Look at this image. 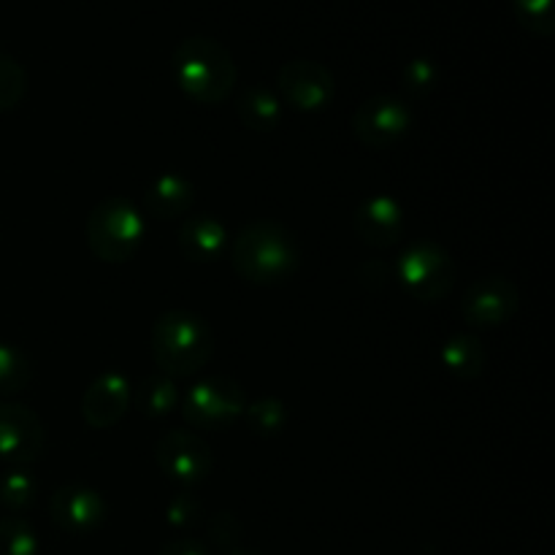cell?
<instances>
[{
    "instance_id": "cell-24",
    "label": "cell",
    "mask_w": 555,
    "mask_h": 555,
    "mask_svg": "<svg viewBox=\"0 0 555 555\" xmlns=\"http://www.w3.org/2000/svg\"><path fill=\"white\" fill-rule=\"evenodd\" d=\"M515 16H518L520 25L526 27L534 36L547 38L555 27V14H553V0H513Z\"/></svg>"
},
{
    "instance_id": "cell-29",
    "label": "cell",
    "mask_w": 555,
    "mask_h": 555,
    "mask_svg": "<svg viewBox=\"0 0 555 555\" xmlns=\"http://www.w3.org/2000/svg\"><path fill=\"white\" fill-rule=\"evenodd\" d=\"M157 555H209V551L198 540H173L163 545Z\"/></svg>"
},
{
    "instance_id": "cell-23",
    "label": "cell",
    "mask_w": 555,
    "mask_h": 555,
    "mask_svg": "<svg viewBox=\"0 0 555 555\" xmlns=\"http://www.w3.org/2000/svg\"><path fill=\"white\" fill-rule=\"evenodd\" d=\"M27 74L14 57L0 52V112H9L25 98Z\"/></svg>"
},
{
    "instance_id": "cell-22",
    "label": "cell",
    "mask_w": 555,
    "mask_h": 555,
    "mask_svg": "<svg viewBox=\"0 0 555 555\" xmlns=\"http://www.w3.org/2000/svg\"><path fill=\"white\" fill-rule=\"evenodd\" d=\"M36 480H33L27 472H9V475L0 480V504H3L9 513H22V509H27L36 502Z\"/></svg>"
},
{
    "instance_id": "cell-11",
    "label": "cell",
    "mask_w": 555,
    "mask_h": 555,
    "mask_svg": "<svg viewBox=\"0 0 555 555\" xmlns=\"http://www.w3.org/2000/svg\"><path fill=\"white\" fill-rule=\"evenodd\" d=\"M157 466L179 482H201L211 472V450L190 431H171L157 442Z\"/></svg>"
},
{
    "instance_id": "cell-3",
    "label": "cell",
    "mask_w": 555,
    "mask_h": 555,
    "mask_svg": "<svg viewBox=\"0 0 555 555\" xmlns=\"http://www.w3.org/2000/svg\"><path fill=\"white\" fill-rule=\"evenodd\" d=\"M152 358L166 377H193L211 358V331L198 314L173 309L152 328Z\"/></svg>"
},
{
    "instance_id": "cell-20",
    "label": "cell",
    "mask_w": 555,
    "mask_h": 555,
    "mask_svg": "<svg viewBox=\"0 0 555 555\" xmlns=\"http://www.w3.org/2000/svg\"><path fill=\"white\" fill-rule=\"evenodd\" d=\"M33 366L14 345H0V396H14L30 385Z\"/></svg>"
},
{
    "instance_id": "cell-6",
    "label": "cell",
    "mask_w": 555,
    "mask_h": 555,
    "mask_svg": "<svg viewBox=\"0 0 555 555\" xmlns=\"http://www.w3.org/2000/svg\"><path fill=\"white\" fill-rule=\"evenodd\" d=\"M247 410V396L238 383L228 377H209L193 385L184 396V417L201 431H222Z\"/></svg>"
},
{
    "instance_id": "cell-28",
    "label": "cell",
    "mask_w": 555,
    "mask_h": 555,
    "mask_svg": "<svg viewBox=\"0 0 555 555\" xmlns=\"http://www.w3.org/2000/svg\"><path fill=\"white\" fill-rule=\"evenodd\" d=\"M166 518L173 529H190V526L198 524L201 504L195 502L193 496H188V493H182V496H177L171 504H168Z\"/></svg>"
},
{
    "instance_id": "cell-21",
    "label": "cell",
    "mask_w": 555,
    "mask_h": 555,
    "mask_svg": "<svg viewBox=\"0 0 555 555\" xmlns=\"http://www.w3.org/2000/svg\"><path fill=\"white\" fill-rule=\"evenodd\" d=\"M0 555H38V537L22 518H0Z\"/></svg>"
},
{
    "instance_id": "cell-9",
    "label": "cell",
    "mask_w": 555,
    "mask_h": 555,
    "mask_svg": "<svg viewBox=\"0 0 555 555\" xmlns=\"http://www.w3.org/2000/svg\"><path fill=\"white\" fill-rule=\"evenodd\" d=\"M47 448V428L41 417L22 404H0V459L11 464H30Z\"/></svg>"
},
{
    "instance_id": "cell-1",
    "label": "cell",
    "mask_w": 555,
    "mask_h": 555,
    "mask_svg": "<svg viewBox=\"0 0 555 555\" xmlns=\"http://www.w3.org/2000/svg\"><path fill=\"white\" fill-rule=\"evenodd\" d=\"M233 269L255 285H280L298 269V244L285 225L258 220L242 228L231 244Z\"/></svg>"
},
{
    "instance_id": "cell-13",
    "label": "cell",
    "mask_w": 555,
    "mask_h": 555,
    "mask_svg": "<svg viewBox=\"0 0 555 555\" xmlns=\"http://www.w3.org/2000/svg\"><path fill=\"white\" fill-rule=\"evenodd\" d=\"M356 233L369 247H393L404 233V209L390 195H374L356 211Z\"/></svg>"
},
{
    "instance_id": "cell-15",
    "label": "cell",
    "mask_w": 555,
    "mask_h": 555,
    "mask_svg": "<svg viewBox=\"0 0 555 555\" xmlns=\"http://www.w3.org/2000/svg\"><path fill=\"white\" fill-rule=\"evenodd\" d=\"M179 249L193 263H215L231 249V238L217 217L193 215L179 228Z\"/></svg>"
},
{
    "instance_id": "cell-26",
    "label": "cell",
    "mask_w": 555,
    "mask_h": 555,
    "mask_svg": "<svg viewBox=\"0 0 555 555\" xmlns=\"http://www.w3.org/2000/svg\"><path fill=\"white\" fill-rule=\"evenodd\" d=\"M437 81H439V70L428 57L412 60V63L404 68V87L412 92V95L417 98L428 95V92L437 87Z\"/></svg>"
},
{
    "instance_id": "cell-30",
    "label": "cell",
    "mask_w": 555,
    "mask_h": 555,
    "mask_svg": "<svg viewBox=\"0 0 555 555\" xmlns=\"http://www.w3.org/2000/svg\"><path fill=\"white\" fill-rule=\"evenodd\" d=\"M228 555H263V553H258V551H233V553H228Z\"/></svg>"
},
{
    "instance_id": "cell-12",
    "label": "cell",
    "mask_w": 555,
    "mask_h": 555,
    "mask_svg": "<svg viewBox=\"0 0 555 555\" xmlns=\"http://www.w3.org/2000/svg\"><path fill=\"white\" fill-rule=\"evenodd\" d=\"M49 513L65 534H90L106 520V502L92 488L70 482L54 491Z\"/></svg>"
},
{
    "instance_id": "cell-7",
    "label": "cell",
    "mask_w": 555,
    "mask_h": 555,
    "mask_svg": "<svg viewBox=\"0 0 555 555\" xmlns=\"http://www.w3.org/2000/svg\"><path fill=\"white\" fill-rule=\"evenodd\" d=\"M358 139L374 150L396 144L404 139L412 128V112L401 98L393 95H374L361 103V108L352 117Z\"/></svg>"
},
{
    "instance_id": "cell-14",
    "label": "cell",
    "mask_w": 555,
    "mask_h": 555,
    "mask_svg": "<svg viewBox=\"0 0 555 555\" xmlns=\"http://www.w3.org/2000/svg\"><path fill=\"white\" fill-rule=\"evenodd\" d=\"M130 404V385L119 374H103L81 399V415L92 428H112L114 423L122 421Z\"/></svg>"
},
{
    "instance_id": "cell-5",
    "label": "cell",
    "mask_w": 555,
    "mask_h": 555,
    "mask_svg": "<svg viewBox=\"0 0 555 555\" xmlns=\"http://www.w3.org/2000/svg\"><path fill=\"white\" fill-rule=\"evenodd\" d=\"M401 285L421 301H439L455 282V263L439 244L415 242L399 255L396 263Z\"/></svg>"
},
{
    "instance_id": "cell-27",
    "label": "cell",
    "mask_w": 555,
    "mask_h": 555,
    "mask_svg": "<svg viewBox=\"0 0 555 555\" xmlns=\"http://www.w3.org/2000/svg\"><path fill=\"white\" fill-rule=\"evenodd\" d=\"M209 537H211V542H215L217 547L233 553V551H236L238 542H242V524H238L233 515L220 513V515H215V520H211Z\"/></svg>"
},
{
    "instance_id": "cell-16",
    "label": "cell",
    "mask_w": 555,
    "mask_h": 555,
    "mask_svg": "<svg viewBox=\"0 0 555 555\" xmlns=\"http://www.w3.org/2000/svg\"><path fill=\"white\" fill-rule=\"evenodd\" d=\"M193 182L179 173H163V177L152 179V184L144 193V206L150 215L160 217V220H177L184 217L193 206Z\"/></svg>"
},
{
    "instance_id": "cell-19",
    "label": "cell",
    "mask_w": 555,
    "mask_h": 555,
    "mask_svg": "<svg viewBox=\"0 0 555 555\" xmlns=\"http://www.w3.org/2000/svg\"><path fill=\"white\" fill-rule=\"evenodd\" d=\"M133 401L144 415L163 417L177 406V385H173V379L166 377V374H150V377L141 379V385L135 388Z\"/></svg>"
},
{
    "instance_id": "cell-18",
    "label": "cell",
    "mask_w": 555,
    "mask_h": 555,
    "mask_svg": "<svg viewBox=\"0 0 555 555\" xmlns=\"http://www.w3.org/2000/svg\"><path fill=\"white\" fill-rule=\"evenodd\" d=\"M442 361L448 366V372H453L461 379H475L482 374L486 366V347L477 336L472 334H459L444 345Z\"/></svg>"
},
{
    "instance_id": "cell-8",
    "label": "cell",
    "mask_w": 555,
    "mask_h": 555,
    "mask_svg": "<svg viewBox=\"0 0 555 555\" xmlns=\"http://www.w3.org/2000/svg\"><path fill=\"white\" fill-rule=\"evenodd\" d=\"M276 87L291 106L301 112H320L336 95V85L331 70L314 60H291L276 74Z\"/></svg>"
},
{
    "instance_id": "cell-2",
    "label": "cell",
    "mask_w": 555,
    "mask_h": 555,
    "mask_svg": "<svg viewBox=\"0 0 555 555\" xmlns=\"http://www.w3.org/2000/svg\"><path fill=\"white\" fill-rule=\"evenodd\" d=\"M173 76L184 95L217 106L236 87V63L220 41L209 36H190L173 49Z\"/></svg>"
},
{
    "instance_id": "cell-10",
    "label": "cell",
    "mask_w": 555,
    "mask_h": 555,
    "mask_svg": "<svg viewBox=\"0 0 555 555\" xmlns=\"http://www.w3.org/2000/svg\"><path fill=\"white\" fill-rule=\"evenodd\" d=\"M518 287L513 282L504 276H486L466 291L461 314L477 328H491V325L507 323L518 312Z\"/></svg>"
},
{
    "instance_id": "cell-4",
    "label": "cell",
    "mask_w": 555,
    "mask_h": 555,
    "mask_svg": "<svg viewBox=\"0 0 555 555\" xmlns=\"http://www.w3.org/2000/svg\"><path fill=\"white\" fill-rule=\"evenodd\" d=\"M144 217L130 201L106 198L87 220V244L92 255L106 263H125L144 242Z\"/></svg>"
},
{
    "instance_id": "cell-17",
    "label": "cell",
    "mask_w": 555,
    "mask_h": 555,
    "mask_svg": "<svg viewBox=\"0 0 555 555\" xmlns=\"http://www.w3.org/2000/svg\"><path fill=\"white\" fill-rule=\"evenodd\" d=\"M236 114L247 128L274 130L282 119V103L274 90L263 85H253L236 98Z\"/></svg>"
},
{
    "instance_id": "cell-25",
    "label": "cell",
    "mask_w": 555,
    "mask_h": 555,
    "mask_svg": "<svg viewBox=\"0 0 555 555\" xmlns=\"http://www.w3.org/2000/svg\"><path fill=\"white\" fill-rule=\"evenodd\" d=\"M244 412L249 415V423L258 434H269L271 437V434H280L282 426H285V406L276 399H260Z\"/></svg>"
}]
</instances>
